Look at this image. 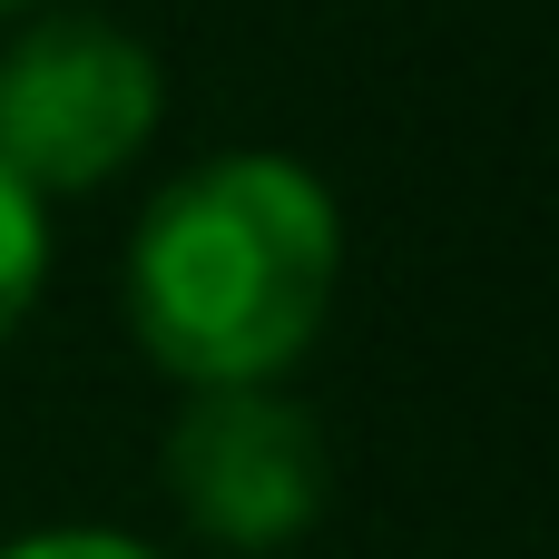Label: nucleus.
Wrapping results in <instances>:
<instances>
[{"instance_id": "7ed1b4c3", "label": "nucleus", "mask_w": 559, "mask_h": 559, "mask_svg": "<svg viewBox=\"0 0 559 559\" xmlns=\"http://www.w3.org/2000/svg\"><path fill=\"white\" fill-rule=\"evenodd\" d=\"M157 481L216 550H285L324 511V432L275 383H197L157 442Z\"/></svg>"}, {"instance_id": "39448f33", "label": "nucleus", "mask_w": 559, "mask_h": 559, "mask_svg": "<svg viewBox=\"0 0 559 559\" xmlns=\"http://www.w3.org/2000/svg\"><path fill=\"white\" fill-rule=\"evenodd\" d=\"M0 559H157L128 531H39V540H10Z\"/></svg>"}, {"instance_id": "f03ea898", "label": "nucleus", "mask_w": 559, "mask_h": 559, "mask_svg": "<svg viewBox=\"0 0 559 559\" xmlns=\"http://www.w3.org/2000/svg\"><path fill=\"white\" fill-rule=\"evenodd\" d=\"M167 118L157 59L118 20H39L0 49V167L29 197L118 177Z\"/></svg>"}, {"instance_id": "423d86ee", "label": "nucleus", "mask_w": 559, "mask_h": 559, "mask_svg": "<svg viewBox=\"0 0 559 559\" xmlns=\"http://www.w3.org/2000/svg\"><path fill=\"white\" fill-rule=\"evenodd\" d=\"M0 10H29V0H0Z\"/></svg>"}, {"instance_id": "f257e3e1", "label": "nucleus", "mask_w": 559, "mask_h": 559, "mask_svg": "<svg viewBox=\"0 0 559 559\" xmlns=\"http://www.w3.org/2000/svg\"><path fill=\"white\" fill-rule=\"evenodd\" d=\"M344 216L324 177L295 157L236 147L187 167L128 246V324L157 373L197 383H275L334 314Z\"/></svg>"}, {"instance_id": "20e7f679", "label": "nucleus", "mask_w": 559, "mask_h": 559, "mask_svg": "<svg viewBox=\"0 0 559 559\" xmlns=\"http://www.w3.org/2000/svg\"><path fill=\"white\" fill-rule=\"evenodd\" d=\"M39 285H49V216H39V197L0 167V344L29 324Z\"/></svg>"}]
</instances>
